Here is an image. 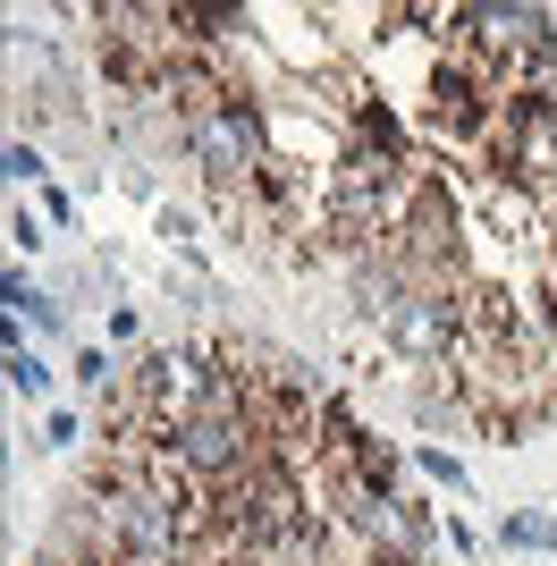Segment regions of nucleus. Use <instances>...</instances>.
<instances>
[{
    "label": "nucleus",
    "mask_w": 557,
    "mask_h": 566,
    "mask_svg": "<svg viewBox=\"0 0 557 566\" xmlns=\"http://www.w3.org/2000/svg\"><path fill=\"white\" fill-rule=\"evenodd\" d=\"M507 542H524V549H557V524H549V516H507Z\"/></svg>",
    "instance_id": "nucleus-1"
},
{
    "label": "nucleus",
    "mask_w": 557,
    "mask_h": 566,
    "mask_svg": "<svg viewBox=\"0 0 557 566\" xmlns=\"http://www.w3.org/2000/svg\"><path fill=\"white\" fill-rule=\"evenodd\" d=\"M414 465L431 473V482H448V491H464V465H456V457H448V449H422Z\"/></svg>",
    "instance_id": "nucleus-2"
},
{
    "label": "nucleus",
    "mask_w": 557,
    "mask_h": 566,
    "mask_svg": "<svg viewBox=\"0 0 557 566\" xmlns=\"http://www.w3.org/2000/svg\"><path fill=\"white\" fill-rule=\"evenodd\" d=\"M9 380H18L25 398H43V380H51V373H43V364H34V355H25V347H18V355H9Z\"/></svg>",
    "instance_id": "nucleus-3"
}]
</instances>
